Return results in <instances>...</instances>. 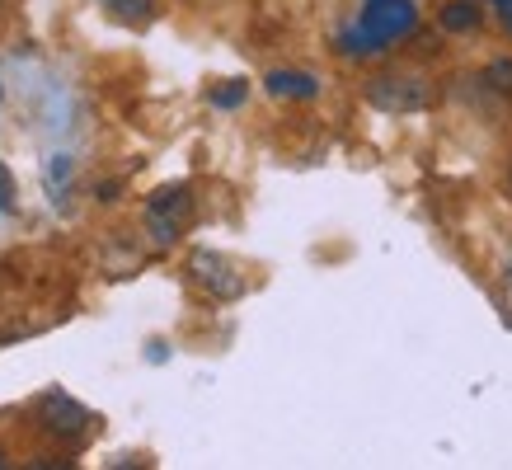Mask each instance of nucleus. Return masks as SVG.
<instances>
[{
  "label": "nucleus",
  "instance_id": "14",
  "mask_svg": "<svg viewBox=\"0 0 512 470\" xmlns=\"http://www.w3.org/2000/svg\"><path fill=\"white\" fill-rule=\"evenodd\" d=\"M498 5V19H503V24H508V33H512V0H494Z\"/></svg>",
  "mask_w": 512,
  "mask_h": 470
},
{
  "label": "nucleus",
  "instance_id": "6",
  "mask_svg": "<svg viewBox=\"0 0 512 470\" xmlns=\"http://www.w3.org/2000/svg\"><path fill=\"white\" fill-rule=\"evenodd\" d=\"M437 24H442V33H475L484 24L480 0H447L442 15H437Z\"/></svg>",
  "mask_w": 512,
  "mask_h": 470
},
{
  "label": "nucleus",
  "instance_id": "8",
  "mask_svg": "<svg viewBox=\"0 0 512 470\" xmlns=\"http://www.w3.org/2000/svg\"><path fill=\"white\" fill-rule=\"evenodd\" d=\"M99 5L123 24H151V15H156V0H99Z\"/></svg>",
  "mask_w": 512,
  "mask_h": 470
},
{
  "label": "nucleus",
  "instance_id": "7",
  "mask_svg": "<svg viewBox=\"0 0 512 470\" xmlns=\"http://www.w3.org/2000/svg\"><path fill=\"white\" fill-rule=\"evenodd\" d=\"M188 207H193V188H188V184H165V188H156V193H151L146 212H160V217L184 221Z\"/></svg>",
  "mask_w": 512,
  "mask_h": 470
},
{
  "label": "nucleus",
  "instance_id": "11",
  "mask_svg": "<svg viewBox=\"0 0 512 470\" xmlns=\"http://www.w3.org/2000/svg\"><path fill=\"white\" fill-rule=\"evenodd\" d=\"M484 85H489V90H498V94H512V62H508V57H498V62L484 66Z\"/></svg>",
  "mask_w": 512,
  "mask_h": 470
},
{
  "label": "nucleus",
  "instance_id": "10",
  "mask_svg": "<svg viewBox=\"0 0 512 470\" xmlns=\"http://www.w3.org/2000/svg\"><path fill=\"white\" fill-rule=\"evenodd\" d=\"M146 231H151V240H156V245H174V240H179V231H184V221L160 217V212H146Z\"/></svg>",
  "mask_w": 512,
  "mask_h": 470
},
{
  "label": "nucleus",
  "instance_id": "1",
  "mask_svg": "<svg viewBox=\"0 0 512 470\" xmlns=\"http://www.w3.org/2000/svg\"><path fill=\"white\" fill-rule=\"evenodd\" d=\"M419 29V0H362L357 24L339 38L343 57H372L386 52L390 43H400Z\"/></svg>",
  "mask_w": 512,
  "mask_h": 470
},
{
  "label": "nucleus",
  "instance_id": "9",
  "mask_svg": "<svg viewBox=\"0 0 512 470\" xmlns=\"http://www.w3.org/2000/svg\"><path fill=\"white\" fill-rule=\"evenodd\" d=\"M245 99H249V85H245V80H221V85H212V90H207V104H212V109H221V113L240 109Z\"/></svg>",
  "mask_w": 512,
  "mask_h": 470
},
{
  "label": "nucleus",
  "instance_id": "5",
  "mask_svg": "<svg viewBox=\"0 0 512 470\" xmlns=\"http://www.w3.org/2000/svg\"><path fill=\"white\" fill-rule=\"evenodd\" d=\"M264 90L273 94V99H296V104H311V99H320V80L311 76V71H268L264 76Z\"/></svg>",
  "mask_w": 512,
  "mask_h": 470
},
{
  "label": "nucleus",
  "instance_id": "13",
  "mask_svg": "<svg viewBox=\"0 0 512 470\" xmlns=\"http://www.w3.org/2000/svg\"><path fill=\"white\" fill-rule=\"evenodd\" d=\"M94 193H99V203H118V193H123V184H118V179H104V184L94 188Z\"/></svg>",
  "mask_w": 512,
  "mask_h": 470
},
{
  "label": "nucleus",
  "instance_id": "2",
  "mask_svg": "<svg viewBox=\"0 0 512 470\" xmlns=\"http://www.w3.org/2000/svg\"><path fill=\"white\" fill-rule=\"evenodd\" d=\"M362 99H367L376 113L404 118V113L433 109L437 90H433V80H423V76H395V71H386V76H372L362 85Z\"/></svg>",
  "mask_w": 512,
  "mask_h": 470
},
{
  "label": "nucleus",
  "instance_id": "3",
  "mask_svg": "<svg viewBox=\"0 0 512 470\" xmlns=\"http://www.w3.org/2000/svg\"><path fill=\"white\" fill-rule=\"evenodd\" d=\"M188 278L198 282L212 301H240L245 297V273L217 250H193L188 254Z\"/></svg>",
  "mask_w": 512,
  "mask_h": 470
},
{
  "label": "nucleus",
  "instance_id": "12",
  "mask_svg": "<svg viewBox=\"0 0 512 470\" xmlns=\"http://www.w3.org/2000/svg\"><path fill=\"white\" fill-rule=\"evenodd\" d=\"M15 207V174L5 170V160H0V212H10Z\"/></svg>",
  "mask_w": 512,
  "mask_h": 470
},
{
  "label": "nucleus",
  "instance_id": "4",
  "mask_svg": "<svg viewBox=\"0 0 512 470\" xmlns=\"http://www.w3.org/2000/svg\"><path fill=\"white\" fill-rule=\"evenodd\" d=\"M38 423L52 438H85L94 428V414L80 400H71L66 391H47L38 395Z\"/></svg>",
  "mask_w": 512,
  "mask_h": 470
},
{
  "label": "nucleus",
  "instance_id": "15",
  "mask_svg": "<svg viewBox=\"0 0 512 470\" xmlns=\"http://www.w3.org/2000/svg\"><path fill=\"white\" fill-rule=\"evenodd\" d=\"M0 466H5V456H0Z\"/></svg>",
  "mask_w": 512,
  "mask_h": 470
}]
</instances>
